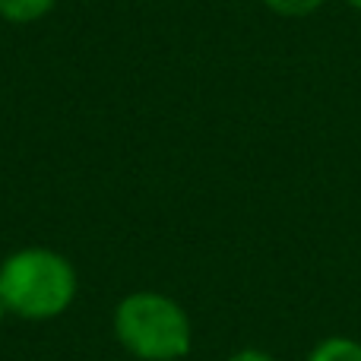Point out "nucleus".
<instances>
[{"label":"nucleus","instance_id":"obj_4","mask_svg":"<svg viewBox=\"0 0 361 361\" xmlns=\"http://www.w3.org/2000/svg\"><path fill=\"white\" fill-rule=\"evenodd\" d=\"M307 361H361V345L355 339H326L311 352Z\"/></svg>","mask_w":361,"mask_h":361},{"label":"nucleus","instance_id":"obj_2","mask_svg":"<svg viewBox=\"0 0 361 361\" xmlns=\"http://www.w3.org/2000/svg\"><path fill=\"white\" fill-rule=\"evenodd\" d=\"M114 336L143 361H178L190 352V320L165 295L133 292L114 307Z\"/></svg>","mask_w":361,"mask_h":361},{"label":"nucleus","instance_id":"obj_7","mask_svg":"<svg viewBox=\"0 0 361 361\" xmlns=\"http://www.w3.org/2000/svg\"><path fill=\"white\" fill-rule=\"evenodd\" d=\"M6 317V307H4V301H0V320H4Z\"/></svg>","mask_w":361,"mask_h":361},{"label":"nucleus","instance_id":"obj_1","mask_svg":"<svg viewBox=\"0 0 361 361\" xmlns=\"http://www.w3.org/2000/svg\"><path fill=\"white\" fill-rule=\"evenodd\" d=\"M76 298V269L48 247H23L0 263V301L23 320L61 317Z\"/></svg>","mask_w":361,"mask_h":361},{"label":"nucleus","instance_id":"obj_3","mask_svg":"<svg viewBox=\"0 0 361 361\" xmlns=\"http://www.w3.org/2000/svg\"><path fill=\"white\" fill-rule=\"evenodd\" d=\"M57 0H0V16L6 23H35L54 10Z\"/></svg>","mask_w":361,"mask_h":361},{"label":"nucleus","instance_id":"obj_5","mask_svg":"<svg viewBox=\"0 0 361 361\" xmlns=\"http://www.w3.org/2000/svg\"><path fill=\"white\" fill-rule=\"evenodd\" d=\"M263 4H267L269 10L282 13V16H307V13H314L324 0H263Z\"/></svg>","mask_w":361,"mask_h":361},{"label":"nucleus","instance_id":"obj_8","mask_svg":"<svg viewBox=\"0 0 361 361\" xmlns=\"http://www.w3.org/2000/svg\"><path fill=\"white\" fill-rule=\"evenodd\" d=\"M349 4H352V6H355V10H361V0H349Z\"/></svg>","mask_w":361,"mask_h":361},{"label":"nucleus","instance_id":"obj_6","mask_svg":"<svg viewBox=\"0 0 361 361\" xmlns=\"http://www.w3.org/2000/svg\"><path fill=\"white\" fill-rule=\"evenodd\" d=\"M228 361H273L267 352H257V349H244V352H235Z\"/></svg>","mask_w":361,"mask_h":361}]
</instances>
